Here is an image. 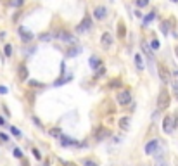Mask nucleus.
<instances>
[{
	"instance_id": "nucleus-1",
	"label": "nucleus",
	"mask_w": 178,
	"mask_h": 166,
	"mask_svg": "<svg viewBox=\"0 0 178 166\" xmlns=\"http://www.w3.org/2000/svg\"><path fill=\"white\" fill-rule=\"evenodd\" d=\"M52 36L54 38H57L59 42H64V44H69V45H76V36L71 35L69 31H66V30H56L52 31Z\"/></svg>"
},
{
	"instance_id": "nucleus-2",
	"label": "nucleus",
	"mask_w": 178,
	"mask_h": 166,
	"mask_svg": "<svg viewBox=\"0 0 178 166\" xmlns=\"http://www.w3.org/2000/svg\"><path fill=\"white\" fill-rule=\"evenodd\" d=\"M171 104V95H169L168 88H161L159 97H157V109L159 111H166Z\"/></svg>"
},
{
	"instance_id": "nucleus-3",
	"label": "nucleus",
	"mask_w": 178,
	"mask_h": 166,
	"mask_svg": "<svg viewBox=\"0 0 178 166\" xmlns=\"http://www.w3.org/2000/svg\"><path fill=\"white\" fill-rule=\"evenodd\" d=\"M175 128H176V116H171V114H168V116H164V119H163V131L164 133H173Z\"/></svg>"
},
{
	"instance_id": "nucleus-4",
	"label": "nucleus",
	"mask_w": 178,
	"mask_h": 166,
	"mask_svg": "<svg viewBox=\"0 0 178 166\" xmlns=\"http://www.w3.org/2000/svg\"><path fill=\"white\" fill-rule=\"evenodd\" d=\"M157 73H159V78L163 83H171V73L168 71V68H166L163 62L157 64Z\"/></svg>"
},
{
	"instance_id": "nucleus-5",
	"label": "nucleus",
	"mask_w": 178,
	"mask_h": 166,
	"mask_svg": "<svg viewBox=\"0 0 178 166\" xmlns=\"http://www.w3.org/2000/svg\"><path fill=\"white\" fill-rule=\"evenodd\" d=\"M131 102V92L130 90H121L118 93V104L119 106H128Z\"/></svg>"
},
{
	"instance_id": "nucleus-6",
	"label": "nucleus",
	"mask_w": 178,
	"mask_h": 166,
	"mask_svg": "<svg viewBox=\"0 0 178 166\" xmlns=\"http://www.w3.org/2000/svg\"><path fill=\"white\" fill-rule=\"evenodd\" d=\"M157 151H161L159 149V140L152 139L151 142H147V145H145V154L152 156V154H157Z\"/></svg>"
},
{
	"instance_id": "nucleus-7",
	"label": "nucleus",
	"mask_w": 178,
	"mask_h": 166,
	"mask_svg": "<svg viewBox=\"0 0 178 166\" xmlns=\"http://www.w3.org/2000/svg\"><path fill=\"white\" fill-rule=\"evenodd\" d=\"M93 133H95V139H97V140H106V139H109V137H111V130H109V128H106V127H97Z\"/></svg>"
},
{
	"instance_id": "nucleus-8",
	"label": "nucleus",
	"mask_w": 178,
	"mask_h": 166,
	"mask_svg": "<svg viewBox=\"0 0 178 166\" xmlns=\"http://www.w3.org/2000/svg\"><path fill=\"white\" fill-rule=\"evenodd\" d=\"M100 42H102V47H104V48H111V47H113L114 38H113V35H111L109 31H104L102 36H100Z\"/></svg>"
},
{
	"instance_id": "nucleus-9",
	"label": "nucleus",
	"mask_w": 178,
	"mask_h": 166,
	"mask_svg": "<svg viewBox=\"0 0 178 166\" xmlns=\"http://www.w3.org/2000/svg\"><path fill=\"white\" fill-rule=\"evenodd\" d=\"M90 28H92V21H90V18H88V16H85V18H83V21L78 24L76 31H78V33H83V31H88Z\"/></svg>"
},
{
	"instance_id": "nucleus-10",
	"label": "nucleus",
	"mask_w": 178,
	"mask_h": 166,
	"mask_svg": "<svg viewBox=\"0 0 178 166\" xmlns=\"http://www.w3.org/2000/svg\"><path fill=\"white\" fill-rule=\"evenodd\" d=\"M93 16H95V19L102 21V19H106V16H107V10H106L104 5H97L95 9H93Z\"/></svg>"
},
{
	"instance_id": "nucleus-11",
	"label": "nucleus",
	"mask_w": 178,
	"mask_h": 166,
	"mask_svg": "<svg viewBox=\"0 0 178 166\" xmlns=\"http://www.w3.org/2000/svg\"><path fill=\"white\" fill-rule=\"evenodd\" d=\"M61 144L66 145V147H69V145H73V147H81V142H78V140L74 139H69V137H61Z\"/></svg>"
},
{
	"instance_id": "nucleus-12",
	"label": "nucleus",
	"mask_w": 178,
	"mask_h": 166,
	"mask_svg": "<svg viewBox=\"0 0 178 166\" xmlns=\"http://www.w3.org/2000/svg\"><path fill=\"white\" fill-rule=\"evenodd\" d=\"M18 31H19V35H21L23 42H31V40H33V33H31V31H26L24 26H19Z\"/></svg>"
},
{
	"instance_id": "nucleus-13",
	"label": "nucleus",
	"mask_w": 178,
	"mask_h": 166,
	"mask_svg": "<svg viewBox=\"0 0 178 166\" xmlns=\"http://www.w3.org/2000/svg\"><path fill=\"white\" fill-rule=\"evenodd\" d=\"M18 78H19V81H26V80H28V68H26V64H21V66H19Z\"/></svg>"
},
{
	"instance_id": "nucleus-14",
	"label": "nucleus",
	"mask_w": 178,
	"mask_h": 166,
	"mask_svg": "<svg viewBox=\"0 0 178 166\" xmlns=\"http://www.w3.org/2000/svg\"><path fill=\"white\" fill-rule=\"evenodd\" d=\"M142 50H143V54H145V57L149 59V62H152V50H151V47L147 45V42H142Z\"/></svg>"
},
{
	"instance_id": "nucleus-15",
	"label": "nucleus",
	"mask_w": 178,
	"mask_h": 166,
	"mask_svg": "<svg viewBox=\"0 0 178 166\" xmlns=\"http://www.w3.org/2000/svg\"><path fill=\"white\" fill-rule=\"evenodd\" d=\"M126 36V28H125V21H119L118 23V38H125Z\"/></svg>"
},
{
	"instance_id": "nucleus-16",
	"label": "nucleus",
	"mask_w": 178,
	"mask_h": 166,
	"mask_svg": "<svg viewBox=\"0 0 178 166\" xmlns=\"http://www.w3.org/2000/svg\"><path fill=\"white\" fill-rule=\"evenodd\" d=\"M135 66H137V69L139 71L143 69V59H142L140 54H135Z\"/></svg>"
},
{
	"instance_id": "nucleus-17",
	"label": "nucleus",
	"mask_w": 178,
	"mask_h": 166,
	"mask_svg": "<svg viewBox=\"0 0 178 166\" xmlns=\"http://www.w3.org/2000/svg\"><path fill=\"white\" fill-rule=\"evenodd\" d=\"M71 80H73V74H68V76H64V78L56 80V83H54V85H56V87H59V85H64L66 81H71Z\"/></svg>"
},
{
	"instance_id": "nucleus-18",
	"label": "nucleus",
	"mask_w": 178,
	"mask_h": 166,
	"mask_svg": "<svg viewBox=\"0 0 178 166\" xmlns=\"http://www.w3.org/2000/svg\"><path fill=\"white\" fill-rule=\"evenodd\" d=\"M90 66L93 68V69H97L99 66H102V64H100V59H99L97 56H92V57H90Z\"/></svg>"
},
{
	"instance_id": "nucleus-19",
	"label": "nucleus",
	"mask_w": 178,
	"mask_h": 166,
	"mask_svg": "<svg viewBox=\"0 0 178 166\" xmlns=\"http://www.w3.org/2000/svg\"><path fill=\"white\" fill-rule=\"evenodd\" d=\"M128 125H130V118H121L119 119V128H121V130H128Z\"/></svg>"
},
{
	"instance_id": "nucleus-20",
	"label": "nucleus",
	"mask_w": 178,
	"mask_h": 166,
	"mask_svg": "<svg viewBox=\"0 0 178 166\" xmlns=\"http://www.w3.org/2000/svg\"><path fill=\"white\" fill-rule=\"evenodd\" d=\"M109 87L111 88H118V87H121V78H114L109 81Z\"/></svg>"
},
{
	"instance_id": "nucleus-21",
	"label": "nucleus",
	"mask_w": 178,
	"mask_h": 166,
	"mask_svg": "<svg viewBox=\"0 0 178 166\" xmlns=\"http://www.w3.org/2000/svg\"><path fill=\"white\" fill-rule=\"evenodd\" d=\"M171 88H173V95H175V99L178 101V80L171 81Z\"/></svg>"
},
{
	"instance_id": "nucleus-22",
	"label": "nucleus",
	"mask_w": 178,
	"mask_h": 166,
	"mask_svg": "<svg viewBox=\"0 0 178 166\" xmlns=\"http://www.w3.org/2000/svg\"><path fill=\"white\" fill-rule=\"evenodd\" d=\"M30 87H35V88H43V83L36 81V80H30V83H28Z\"/></svg>"
},
{
	"instance_id": "nucleus-23",
	"label": "nucleus",
	"mask_w": 178,
	"mask_h": 166,
	"mask_svg": "<svg viewBox=\"0 0 178 166\" xmlns=\"http://www.w3.org/2000/svg\"><path fill=\"white\" fill-rule=\"evenodd\" d=\"M48 133H50V135H52V137H56V139H57V137H59V139H61V130H59V128H50V131H48Z\"/></svg>"
},
{
	"instance_id": "nucleus-24",
	"label": "nucleus",
	"mask_w": 178,
	"mask_h": 166,
	"mask_svg": "<svg viewBox=\"0 0 178 166\" xmlns=\"http://www.w3.org/2000/svg\"><path fill=\"white\" fill-rule=\"evenodd\" d=\"M161 31L164 33V35H168L169 33V26H168V21H163L161 23Z\"/></svg>"
},
{
	"instance_id": "nucleus-25",
	"label": "nucleus",
	"mask_w": 178,
	"mask_h": 166,
	"mask_svg": "<svg viewBox=\"0 0 178 166\" xmlns=\"http://www.w3.org/2000/svg\"><path fill=\"white\" fill-rule=\"evenodd\" d=\"M135 4H137L139 9H142V7H147L149 5V0H135Z\"/></svg>"
},
{
	"instance_id": "nucleus-26",
	"label": "nucleus",
	"mask_w": 178,
	"mask_h": 166,
	"mask_svg": "<svg viewBox=\"0 0 178 166\" xmlns=\"http://www.w3.org/2000/svg\"><path fill=\"white\" fill-rule=\"evenodd\" d=\"M93 74H95V76H102V74H106V68H104V66H99V68L93 71Z\"/></svg>"
},
{
	"instance_id": "nucleus-27",
	"label": "nucleus",
	"mask_w": 178,
	"mask_h": 166,
	"mask_svg": "<svg viewBox=\"0 0 178 166\" xmlns=\"http://www.w3.org/2000/svg\"><path fill=\"white\" fill-rule=\"evenodd\" d=\"M4 52H5V56H7V57H9V56H12V45H10V44H7V45L4 47Z\"/></svg>"
},
{
	"instance_id": "nucleus-28",
	"label": "nucleus",
	"mask_w": 178,
	"mask_h": 166,
	"mask_svg": "<svg viewBox=\"0 0 178 166\" xmlns=\"http://www.w3.org/2000/svg\"><path fill=\"white\" fill-rule=\"evenodd\" d=\"M31 152H33V156H35L36 159H38V161H42V152H40V151H38L36 147H33V149H31Z\"/></svg>"
},
{
	"instance_id": "nucleus-29",
	"label": "nucleus",
	"mask_w": 178,
	"mask_h": 166,
	"mask_svg": "<svg viewBox=\"0 0 178 166\" xmlns=\"http://www.w3.org/2000/svg\"><path fill=\"white\" fill-rule=\"evenodd\" d=\"M156 18V12H149V16H145V19H143V23H145V24H149V23L152 21V19Z\"/></svg>"
},
{
	"instance_id": "nucleus-30",
	"label": "nucleus",
	"mask_w": 178,
	"mask_h": 166,
	"mask_svg": "<svg viewBox=\"0 0 178 166\" xmlns=\"http://www.w3.org/2000/svg\"><path fill=\"white\" fill-rule=\"evenodd\" d=\"M50 38H54L52 36V33H42V35H40V40H42V42H47V40H50Z\"/></svg>"
},
{
	"instance_id": "nucleus-31",
	"label": "nucleus",
	"mask_w": 178,
	"mask_h": 166,
	"mask_svg": "<svg viewBox=\"0 0 178 166\" xmlns=\"http://www.w3.org/2000/svg\"><path fill=\"white\" fill-rule=\"evenodd\" d=\"M12 154H14V157H18V159H21V157H23V151H21V149H18V147L12 151Z\"/></svg>"
},
{
	"instance_id": "nucleus-32",
	"label": "nucleus",
	"mask_w": 178,
	"mask_h": 166,
	"mask_svg": "<svg viewBox=\"0 0 178 166\" xmlns=\"http://www.w3.org/2000/svg\"><path fill=\"white\" fill-rule=\"evenodd\" d=\"M80 50H81V48H80V47H76V48H73V50H69V52H68V57H74V56H76V54L80 52Z\"/></svg>"
},
{
	"instance_id": "nucleus-33",
	"label": "nucleus",
	"mask_w": 178,
	"mask_h": 166,
	"mask_svg": "<svg viewBox=\"0 0 178 166\" xmlns=\"http://www.w3.org/2000/svg\"><path fill=\"white\" fill-rule=\"evenodd\" d=\"M83 166H99L95 161H92V159H85L83 161Z\"/></svg>"
},
{
	"instance_id": "nucleus-34",
	"label": "nucleus",
	"mask_w": 178,
	"mask_h": 166,
	"mask_svg": "<svg viewBox=\"0 0 178 166\" xmlns=\"http://www.w3.org/2000/svg\"><path fill=\"white\" fill-rule=\"evenodd\" d=\"M151 48H152V50H157V48H159V42H157L156 38L151 42Z\"/></svg>"
},
{
	"instance_id": "nucleus-35",
	"label": "nucleus",
	"mask_w": 178,
	"mask_h": 166,
	"mask_svg": "<svg viewBox=\"0 0 178 166\" xmlns=\"http://www.w3.org/2000/svg\"><path fill=\"white\" fill-rule=\"evenodd\" d=\"M10 131H12V135H16V137H21V131H19L16 127H10Z\"/></svg>"
},
{
	"instance_id": "nucleus-36",
	"label": "nucleus",
	"mask_w": 178,
	"mask_h": 166,
	"mask_svg": "<svg viewBox=\"0 0 178 166\" xmlns=\"http://www.w3.org/2000/svg\"><path fill=\"white\" fill-rule=\"evenodd\" d=\"M23 4H24V0H12V5H14V7H21Z\"/></svg>"
},
{
	"instance_id": "nucleus-37",
	"label": "nucleus",
	"mask_w": 178,
	"mask_h": 166,
	"mask_svg": "<svg viewBox=\"0 0 178 166\" xmlns=\"http://www.w3.org/2000/svg\"><path fill=\"white\" fill-rule=\"evenodd\" d=\"M154 166H168V164H166V163L163 161V159H157V161H156V164H154Z\"/></svg>"
},
{
	"instance_id": "nucleus-38",
	"label": "nucleus",
	"mask_w": 178,
	"mask_h": 166,
	"mask_svg": "<svg viewBox=\"0 0 178 166\" xmlns=\"http://www.w3.org/2000/svg\"><path fill=\"white\" fill-rule=\"evenodd\" d=\"M0 140H2V142H7V140H9V137L5 135V133H0Z\"/></svg>"
},
{
	"instance_id": "nucleus-39",
	"label": "nucleus",
	"mask_w": 178,
	"mask_h": 166,
	"mask_svg": "<svg viewBox=\"0 0 178 166\" xmlns=\"http://www.w3.org/2000/svg\"><path fill=\"white\" fill-rule=\"evenodd\" d=\"M0 127H5V119L2 116H0Z\"/></svg>"
},
{
	"instance_id": "nucleus-40",
	"label": "nucleus",
	"mask_w": 178,
	"mask_h": 166,
	"mask_svg": "<svg viewBox=\"0 0 178 166\" xmlns=\"http://www.w3.org/2000/svg\"><path fill=\"white\" fill-rule=\"evenodd\" d=\"M0 93H7V88H5V87H0Z\"/></svg>"
},
{
	"instance_id": "nucleus-41",
	"label": "nucleus",
	"mask_w": 178,
	"mask_h": 166,
	"mask_svg": "<svg viewBox=\"0 0 178 166\" xmlns=\"http://www.w3.org/2000/svg\"><path fill=\"white\" fill-rule=\"evenodd\" d=\"M175 56H176V59H178V45L175 47Z\"/></svg>"
},
{
	"instance_id": "nucleus-42",
	"label": "nucleus",
	"mask_w": 178,
	"mask_h": 166,
	"mask_svg": "<svg viewBox=\"0 0 178 166\" xmlns=\"http://www.w3.org/2000/svg\"><path fill=\"white\" fill-rule=\"evenodd\" d=\"M68 166H76V164H74V163H68Z\"/></svg>"
},
{
	"instance_id": "nucleus-43",
	"label": "nucleus",
	"mask_w": 178,
	"mask_h": 166,
	"mask_svg": "<svg viewBox=\"0 0 178 166\" xmlns=\"http://www.w3.org/2000/svg\"><path fill=\"white\" fill-rule=\"evenodd\" d=\"M171 2H175V4H176V2H178V0H171Z\"/></svg>"
},
{
	"instance_id": "nucleus-44",
	"label": "nucleus",
	"mask_w": 178,
	"mask_h": 166,
	"mask_svg": "<svg viewBox=\"0 0 178 166\" xmlns=\"http://www.w3.org/2000/svg\"><path fill=\"white\" fill-rule=\"evenodd\" d=\"M176 74H178V71H176Z\"/></svg>"
}]
</instances>
